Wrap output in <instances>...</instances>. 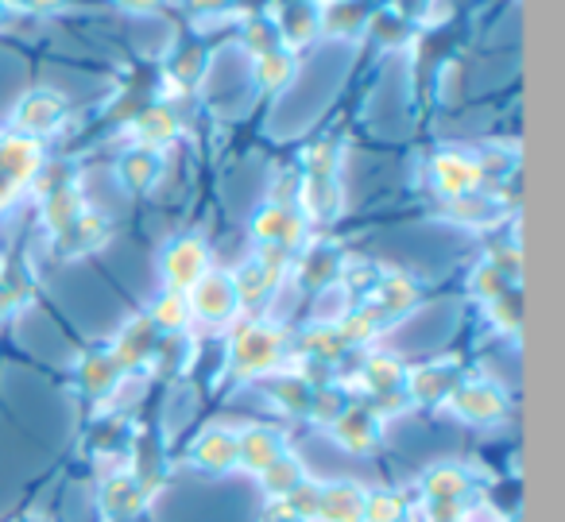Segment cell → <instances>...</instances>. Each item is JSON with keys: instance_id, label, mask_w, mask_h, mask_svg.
<instances>
[{"instance_id": "cell-17", "label": "cell", "mask_w": 565, "mask_h": 522, "mask_svg": "<svg viewBox=\"0 0 565 522\" xmlns=\"http://www.w3.org/2000/svg\"><path fill=\"white\" fill-rule=\"evenodd\" d=\"M40 171H43L40 140H28L20 132L0 136V179H9L12 187H28V182H35Z\"/></svg>"}, {"instance_id": "cell-45", "label": "cell", "mask_w": 565, "mask_h": 522, "mask_svg": "<svg viewBox=\"0 0 565 522\" xmlns=\"http://www.w3.org/2000/svg\"><path fill=\"white\" fill-rule=\"evenodd\" d=\"M484 264H492L508 283H519V275H523V248H519L515 241H511V244H495V248L488 252Z\"/></svg>"}, {"instance_id": "cell-1", "label": "cell", "mask_w": 565, "mask_h": 522, "mask_svg": "<svg viewBox=\"0 0 565 522\" xmlns=\"http://www.w3.org/2000/svg\"><path fill=\"white\" fill-rule=\"evenodd\" d=\"M287 333L271 321L248 318L233 329V341H228V367H233L241 380H259V375H275L287 360Z\"/></svg>"}, {"instance_id": "cell-41", "label": "cell", "mask_w": 565, "mask_h": 522, "mask_svg": "<svg viewBox=\"0 0 565 522\" xmlns=\"http://www.w3.org/2000/svg\"><path fill=\"white\" fill-rule=\"evenodd\" d=\"M190 356H194V341H190L186 333H171V337H159L151 364H156L159 372L174 375V372H182V367H190Z\"/></svg>"}, {"instance_id": "cell-42", "label": "cell", "mask_w": 565, "mask_h": 522, "mask_svg": "<svg viewBox=\"0 0 565 522\" xmlns=\"http://www.w3.org/2000/svg\"><path fill=\"white\" fill-rule=\"evenodd\" d=\"M341 174V143L322 140L307 151V179H338Z\"/></svg>"}, {"instance_id": "cell-11", "label": "cell", "mask_w": 565, "mask_h": 522, "mask_svg": "<svg viewBox=\"0 0 565 522\" xmlns=\"http://www.w3.org/2000/svg\"><path fill=\"white\" fill-rule=\"evenodd\" d=\"M461 383V372L457 364H441V360H430V364L407 367V380H403V391H407L411 406H441L454 387Z\"/></svg>"}, {"instance_id": "cell-24", "label": "cell", "mask_w": 565, "mask_h": 522, "mask_svg": "<svg viewBox=\"0 0 565 522\" xmlns=\"http://www.w3.org/2000/svg\"><path fill=\"white\" fill-rule=\"evenodd\" d=\"M299 213L307 221H333L345 210V190L341 179H302L299 182Z\"/></svg>"}, {"instance_id": "cell-50", "label": "cell", "mask_w": 565, "mask_h": 522, "mask_svg": "<svg viewBox=\"0 0 565 522\" xmlns=\"http://www.w3.org/2000/svg\"><path fill=\"white\" fill-rule=\"evenodd\" d=\"M120 9H128V12H140V17H148V12H159L167 4V0H117Z\"/></svg>"}, {"instance_id": "cell-19", "label": "cell", "mask_w": 565, "mask_h": 522, "mask_svg": "<svg viewBox=\"0 0 565 522\" xmlns=\"http://www.w3.org/2000/svg\"><path fill=\"white\" fill-rule=\"evenodd\" d=\"M128 128H132L136 143H143V148L163 151L167 143L179 140L182 120H179V113H174L167 102H151V105H143V109L136 113L132 125H128Z\"/></svg>"}, {"instance_id": "cell-25", "label": "cell", "mask_w": 565, "mask_h": 522, "mask_svg": "<svg viewBox=\"0 0 565 522\" xmlns=\"http://www.w3.org/2000/svg\"><path fill=\"white\" fill-rule=\"evenodd\" d=\"M190 465H198L202 472L225 476L236 468V434L233 429H205L194 445H190Z\"/></svg>"}, {"instance_id": "cell-35", "label": "cell", "mask_w": 565, "mask_h": 522, "mask_svg": "<svg viewBox=\"0 0 565 522\" xmlns=\"http://www.w3.org/2000/svg\"><path fill=\"white\" fill-rule=\"evenodd\" d=\"M369 17L372 12L364 9L361 0H330L322 9V32L326 35H361L369 28Z\"/></svg>"}, {"instance_id": "cell-51", "label": "cell", "mask_w": 565, "mask_h": 522, "mask_svg": "<svg viewBox=\"0 0 565 522\" xmlns=\"http://www.w3.org/2000/svg\"><path fill=\"white\" fill-rule=\"evenodd\" d=\"M4 20H9V9H4V0H0V24H4Z\"/></svg>"}, {"instance_id": "cell-4", "label": "cell", "mask_w": 565, "mask_h": 522, "mask_svg": "<svg viewBox=\"0 0 565 522\" xmlns=\"http://www.w3.org/2000/svg\"><path fill=\"white\" fill-rule=\"evenodd\" d=\"M449 414H457L469 426H495L508 414V395L492 380H461L454 395L446 398Z\"/></svg>"}, {"instance_id": "cell-12", "label": "cell", "mask_w": 565, "mask_h": 522, "mask_svg": "<svg viewBox=\"0 0 565 522\" xmlns=\"http://www.w3.org/2000/svg\"><path fill=\"white\" fill-rule=\"evenodd\" d=\"M418 298H423V287H418V279H411L407 271H380L376 287H372V295L364 298V302L392 326L395 318L415 310Z\"/></svg>"}, {"instance_id": "cell-22", "label": "cell", "mask_w": 565, "mask_h": 522, "mask_svg": "<svg viewBox=\"0 0 565 522\" xmlns=\"http://www.w3.org/2000/svg\"><path fill=\"white\" fill-rule=\"evenodd\" d=\"M205 71H210V47L190 35V40H182L179 47L171 51V58H167V66H163V78L171 82L174 89H194V86H202Z\"/></svg>"}, {"instance_id": "cell-14", "label": "cell", "mask_w": 565, "mask_h": 522, "mask_svg": "<svg viewBox=\"0 0 565 522\" xmlns=\"http://www.w3.org/2000/svg\"><path fill=\"white\" fill-rule=\"evenodd\" d=\"M345 252L338 244H307V252L299 256V267H295V279H299L302 290H330L341 283V271H345Z\"/></svg>"}, {"instance_id": "cell-36", "label": "cell", "mask_w": 565, "mask_h": 522, "mask_svg": "<svg viewBox=\"0 0 565 522\" xmlns=\"http://www.w3.org/2000/svg\"><path fill=\"white\" fill-rule=\"evenodd\" d=\"M302 480H307V468H302V460L295 457V452H282L275 465H267L264 472H259V483H264L267 499H287Z\"/></svg>"}, {"instance_id": "cell-13", "label": "cell", "mask_w": 565, "mask_h": 522, "mask_svg": "<svg viewBox=\"0 0 565 522\" xmlns=\"http://www.w3.org/2000/svg\"><path fill=\"white\" fill-rule=\"evenodd\" d=\"M156 344H159V333L156 326L148 321V313H136L132 321H125L113 341V360L120 364V372H140V367H151V356H156Z\"/></svg>"}, {"instance_id": "cell-38", "label": "cell", "mask_w": 565, "mask_h": 522, "mask_svg": "<svg viewBox=\"0 0 565 522\" xmlns=\"http://www.w3.org/2000/svg\"><path fill=\"white\" fill-rule=\"evenodd\" d=\"M241 40L248 47V55H267V51L282 47L279 40V28H275V17L271 12H256V17H244V28H241Z\"/></svg>"}, {"instance_id": "cell-34", "label": "cell", "mask_w": 565, "mask_h": 522, "mask_svg": "<svg viewBox=\"0 0 565 522\" xmlns=\"http://www.w3.org/2000/svg\"><path fill=\"white\" fill-rule=\"evenodd\" d=\"M299 349H302V356H307L310 364H322V367L338 364V360L349 352L333 321H318V326H310L307 333L299 337Z\"/></svg>"}, {"instance_id": "cell-15", "label": "cell", "mask_w": 565, "mask_h": 522, "mask_svg": "<svg viewBox=\"0 0 565 522\" xmlns=\"http://www.w3.org/2000/svg\"><path fill=\"white\" fill-rule=\"evenodd\" d=\"M418 491L426 496V503H461L472 507V472L454 460H438L423 472Z\"/></svg>"}, {"instance_id": "cell-16", "label": "cell", "mask_w": 565, "mask_h": 522, "mask_svg": "<svg viewBox=\"0 0 565 522\" xmlns=\"http://www.w3.org/2000/svg\"><path fill=\"white\" fill-rule=\"evenodd\" d=\"M282 452H287V437L275 426H248L236 434V468H244L252 476H259L267 465H275Z\"/></svg>"}, {"instance_id": "cell-3", "label": "cell", "mask_w": 565, "mask_h": 522, "mask_svg": "<svg viewBox=\"0 0 565 522\" xmlns=\"http://www.w3.org/2000/svg\"><path fill=\"white\" fill-rule=\"evenodd\" d=\"M186 302H190V318L202 321V326H210V329L233 326L236 313H241L233 279H228L225 271H213V267L186 290Z\"/></svg>"}, {"instance_id": "cell-21", "label": "cell", "mask_w": 565, "mask_h": 522, "mask_svg": "<svg viewBox=\"0 0 565 522\" xmlns=\"http://www.w3.org/2000/svg\"><path fill=\"white\" fill-rule=\"evenodd\" d=\"M109 236H113L109 217H105V213L86 210L71 228H66V233L55 236V248H58V256L78 259V256H89V252H97L105 241H109Z\"/></svg>"}, {"instance_id": "cell-32", "label": "cell", "mask_w": 565, "mask_h": 522, "mask_svg": "<svg viewBox=\"0 0 565 522\" xmlns=\"http://www.w3.org/2000/svg\"><path fill=\"white\" fill-rule=\"evenodd\" d=\"M148 321L156 326V333L159 337H171V333H186L190 329V302H186V295L182 290H159L156 295V302H151V310H148Z\"/></svg>"}, {"instance_id": "cell-18", "label": "cell", "mask_w": 565, "mask_h": 522, "mask_svg": "<svg viewBox=\"0 0 565 522\" xmlns=\"http://www.w3.org/2000/svg\"><path fill=\"white\" fill-rule=\"evenodd\" d=\"M271 17L287 51L307 47V43L318 40V32H322V9H318V0H291V4H279V12H271Z\"/></svg>"}, {"instance_id": "cell-39", "label": "cell", "mask_w": 565, "mask_h": 522, "mask_svg": "<svg viewBox=\"0 0 565 522\" xmlns=\"http://www.w3.org/2000/svg\"><path fill=\"white\" fill-rule=\"evenodd\" d=\"M411 503L399 491H364V522H407Z\"/></svg>"}, {"instance_id": "cell-29", "label": "cell", "mask_w": 565, "mask_h": 522, "mask_svg": "<svg viewBox=\"0 0 565 522\" xmlns=\"http://www.w3.org/2000/svg\"><path fill=\"white\" fill-rule=\"evenodd\" d=\"M295 71H299V63H295V51H287V47H275V51H267V55L252 58V82H256L264 94H279L282 86H291Z\"/></svg>"}, {"instance_id": "cell-31", "label": "cell", "mask_w": 565, "mask_h": 522, "mask_svg": "<svg viewBox=\"0 0 565 522\" xmlns=\"http://www.w3.org/2000/svg\"><path fill=\"white\" fill-rule=\"evenodd\" d=\"M267 395L275 398L282 414H291V418H307L310 411V395H315V383L307 380L302 372H279L271 383H267Z\"/></svg>"}, {"instance_id": "cell-20", "label": "cell", "mask_w": 565, "mask_h": 522, "mask_svg": "<svg viewBox=\"0 0 565 522\" xmlns=\"http://www.w3.org/2000/svg\"><path fill=\"white\" fill-rule=\"evenodd\" d=\"M86 210H89V205H86V198H82V187L74 179H66V182H58V187L43 190L40 217H43V225H47L51 236L66 233V228H71Z\"/></svg>"}, {"instance_id": "cell-5", "label": "cell", "mask_w": 565, "mask_h": 522, "mask_svg": "<svg viewBox=\"0 0 565 522\" xmlns=\"http://www.w3.org/2000/svg\"><path fill=\"white\" fill-rule=\"evenodd\" d=\"M307 225L310 221L299 213V205H287V202H267L256 210L252 217L248 233L256 244H275V248H302L307 244Z\"/></svg>"}, {"instance_id": "cell-46", "label": "cell", "mask_w": 565, "mask_h": 522, "mask_svg": "<svg viewBox=\"0 0 565 522\" xmlns=\"http://www.w3.org/2000/svg\"><path fill=\"white\" fill-rule=\"evenodd\" d=\"M190 17H225V12H236V0H182Z\"/></svg>"}, {"instance_id": "cell-9", "label": "cell", "mask_w": 565, "mask_h": 522, "mask_svg": "<svg viewBox=\"0 0 565 522\" xmlns=\"http://www.w3.org/2000/svg\"><path fill=\"white\" fill-rule=\"evenodd\" d=\"M148 499L151 491L136 480L128 468H117V472L105 476L102 491H97V507H102L105 519L113 522H125V519H136V514L148 511Z\"/></svg>"}, {"instance_id": "cell-10", "label": "cell", "mask_w": 565, "mask_h": 522, "mask_svg": "<svg viewBox=\"0 0 565 522\" xmlns=\"http://www.w3.org/2000/svg\"><path fill=\"white\" fill-rule=\"evenodd\" d=\"M330 434L338 437V445L345 452L369 457V452H376L380 441H384V422L369 411V403H349L345 414L330 426Z\"/></svg>"}, {"instance_id": "cell-52", "label": "cell", "mask_w": 565, "mask_h": 522, "mask_svg": "<svg viewBox=\"0 0 565 522\" xmlns=\"http://www.w3.org/2000/svg\"><path fill=\"white\" fill-rule=\"evenodd\" d=\"M24 522H43V519H24Z\"/></svg>"}, {"instance_id": "cell-7", "label": "cell", "mask_w": 565, "mask_h": 522, "mask_svg": "<svg viewBox=\"0 0 565 522\" xmlns=\"http://www.w3.org/2000/svg\"><path fill=\"white\" fill-rule=\"evenodd\" d=\"M66 120V97L58 89H28L12 109V128L28 140H43V136L58 132Z\"/></svg>"}, {"instance_id": "cell-30", "label": "cell", "mask_w": 565, "mask_h": 522, "mask_svg": "<svg viewBox=\"0 0 565 522\" xmlns=\"http://www.w3.org/2000/svg\"><path fill=\"white\" fill-rule=\"evenodd\" d=\"M338 333H341V341H345V349H361V344H372L380 333H384V326L387 321L380 318L376 310H372L369 302H356V306H349L345 313H341L338 321Z\"/></svg>"}, {"instance_id": "cell-37", "label": "cell", "mask_w": 565, "mask_h": 522, "mask_svg": "<svg viewBox=\"0 0 565 522\" xmlns=\"http://www.w3.org/2000/svg\"><path fill=\"white\" fill-rule=\"evenodd\" d=\"M488 318H492V326L500 329V333H508V337L523 333V290L508 287L503 295H495L492 302H488Z\"/></svg>"}, {"instance_id": "cell-6", "label": "cell", "mask_w": 565, "mask_h": 522, "mask_svg": "<svg viewBox=\"0 0 565 522\" xmlns=\"http://www.w3.org/2000/svg\"><path fill=\"white\" fill-rule=\"evenodd\" d=\"M159 271H163L167 290H182L186 295L205 271H210V248H205L202 236L186 233L179 241H171L159 256Z\"/></svg>"}, {"instance_id": "cell-28", "label": "cell", "mask_w": 565, "mask_h": 522, "mask_svg": "<svg viewBox=\"0 0 565 522\" xmlns=\"http://www.w3.org/2000/svg\"><path fill=\"white\" fill-rule=\"evenodd\" d=\"M441 213H446L449 221H457V225L484 228V225H495V221L503 217V202L495 194L477 190V194H461V198H449V202H441Z\"/></svg>"}, {"instance_id": "cell-44", "label": "cell", "mask_w": 565, "mask_h": 522, "mask_svg": "<svg viewBox=\"0 0 565 522\" xmlns=\"http://www.w3.org/2000/svg\"><path fill=\"white\" fill-rule=\"evenodd\" d=\"M508 287H519V283H508L500 271H495L492 264H480L477 271L469 275V290H472V295H477L484 306L492 302L495 295H503V290H508Z\"/></svg>"}, {"instance_id": "cell-47", "label": "cell", "mask_w": 565, "mask_h": 522, "mask_svg": "<svg viewBox=\"0 0 565 522\" xmlns=\"http://www.w3.org/2000/svg\"><path fill=\"white\" fill-rule=\"evenodd\" d=\"M66 4L71 0H4V9H20V12H58Z\"/></svg>"}, {"instance_id": "cell-49", "label": "cell", "mask_w": 565, "mask_h": 522, "mask_svg": "<svg viewBox=\"0 0 565 522\" xmlns=\"http://www.w3.org/2000/svg\"><path fill=\"white\" fill-rule=\"evenodd\" d=\"M20 306H24V302H20V298L12 295V287H9V283L0 279V321H9L12 313L20 310Z\"/></svg>"}, {"instance_id": "cell-26", "label": "cell", "mask_w": 565, "mask_h": 522, "mask_svg": "<svg viewBox=\"0 0 565 522\" xmlns=\"http://www.w3.org/2000/svg\"><path fill=\"white\" fill-rule=\"evenodd\" d=\"M315 522H364V488L349 480L322 483Z\"/></svg>"}, {"instance_id": "cell-48", "label": "cell", "mask_w": 565, "mask_h": 522, "mask_svg": "<svg viewBox=\"0 0 565 522\" xmlns=\"http://www.w3.org/2000/svg\"><path fill=\"white\" fill-rule=\"evenodd\" d=\"M259 522H307V519H299V514H295L291 507L282 503V499H267V507H264V514H259Z\"/></svg>"}, {"instance_id": "cell-2", "label": "cell", "mask_w": 565, "mask_h": 522, "mask_svg": "<svg viewBox=\"0 0 565 522\" xmlns=\"http://www.w3.org/2000/svg\"><path fill=\"white\" fill-rule=\"evenodd\" d=\"M291 256L295 252L287 248H275V244H259V252L252 259H244L228 279H233V290H236V306L248 313L264 310L267 298L279 290V283L287 279V267H291Z\"/></svg>"}, {"instance_id": "cell-40", "label": "cell", "mask_w": 565, "mask_h": 522, "mask_svg": "<svg viewBox=\"0 0 565 522\" xmlns=\"http://www.w3.org/2000/svg\"><path fill=\"white\" fill-rule=\"evenodd\" d=\"M345 406H349V391H341L338 383H322V387H315V395H310L307 418L330 429L333 422H338L341 414H345Z\"/></svg>"}, {"instance_id": "cell-8", "label": "cell", "mask_w": 565, "mask_h": 522, "mask_svg": "<svg viewBox=\"0 0 565 522\" xmlns=\"http://www.w3.org/2000/svg\"><path fill=\"white\" fill-rule=\"evenodd\" d=\"M430 182L441 194V202L484 190V174H480L477 156H472V151H461V148H446L430 159Z\"/></svg>"}, {"instance_id": "cell-23", "label": "cell", "mask_w": 565, "mask_h": 522, "mask_svg": "<svg viewBox=\"0 0 565 522\" xmlns=\"http://www.w3.org/2000/svg\"><path fill=\"white\" fill-rule=\"evenodd\" d=\"M117 179L125 182V190H132V194H148V190L163 179V151L132 143V148L117 159Z\"/></svg>"}, {"instance_id": "cell-27", "label": "cell", "mask_w": 565, "mask_h": 522, "mask_svg": "<svg viewBox=\"0 0 565 522\" xmlns=\"http://www.w3.org/2000/svg\"><path fill=\"white\" fill-rule=\"evenodd\" d=\"M120 380H125V372H120V364L113 360L109 349H89L78 360V383L89 398H109L120 387Z\"/></svg>"}, {"instance_id": "cell-43", "label": "cell", "mask_w": 565, "mask_h": 522, "mask_svg": "<svg viewBox=\"0 0 565 522\" xmlns=\"http://www.w3.org/2000/svg\"><path fill=\"white\" fill-rule=\"evenodd\" d=\"M369 28L376 32L380 43H387V47H395V43H407L411 40V20L399 17L395 9H384L380 17H369Z\"/></svg>"}, {"instance_id": "cell-33", "label": "cell", "mask_w": 565, "mask_h": 522, "mask_svg": "<svg viewBox=\"0 0 565 522\" xmlns=\"http://www.w3.org/2000/svg\"><path fill=\"white\" fill-rule=\"evenodd\" d=\"M403 380H407V367H403V360L392 356V352H372L361 367V387L369 391V395L403 391Z\"/></svg>"}]
</instances>
